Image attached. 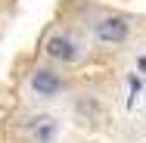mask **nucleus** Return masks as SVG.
I'll use <instances>...</instances> for the list:
<instances>
[{"instance_id": "f257e3e1", "label": "nucleus", "mask_w": 146, "mask_h": 143, "mask_svg": "<svg viewBox=\"0 0 146 143\" xmlns=\"http://www.w3.org/2000/svg\"><path fill=\"white\" fill-rule=\"evenodd\" d=\"M93 31H96V37H100L103 44H124L127 34H131V25H127L121 16H103Z\"/></svg>"}, {"instance_id": "f03ea898", "label": "nucleus", "mask_w": 146, "mask_h": 143, "mask_svg": "<svg viewBox=\"0 0 146 143\" xmlns=\"http://www.w3.org/2000/svg\"><path fill=\"white\" fill-rule=\"evenodd\" d=\"M44 50H47V56L59 59V62H75V59H78V44H75L68 34H50Z\"/></svg>"}, {"instance_id": "7ed1b4c3", "label": "nucleus", "mask_w": 146, "mask_h": 143, "mask_svg": "<svg viewBox=\"0 0 146 143\" xmlns=\"http://www.w3.org/2000/svg\"><path fill=\"white\" fill-rule=\"evenodd\" d=\"M31 90L37 96H56L62 90V78L56 72H50V69H34L31 72Z\"/></svg>"}, {"instance_id": "20e7f679", "label": "nucleus", "mask_w": 146, "mask_h": 143, "mask_svg": "<svg viewBox=\"0 0 146 143\" xmlns=\"http://www.w3.org/2000/svg\"><path fill=\"white\" fill-rule=\"evenodd\" d=\"M31 134L37 143H50L56 137V121L50 115H37V118H31Z\"/></svg>"}, {"instance_id": "39448f33", "label": "nucleus", "mask_w": 146, "mask_h": 143, "mask_svg": "<svg viewBox=\"0 0 146 143\" xmlns=\"http://www.w3.org/2000/svg\"><path fill=\"white\" fill-rule=\"evenodd\" d=\"M140 69H143V72H146V59H140Z\"/></svg>"}]
</instances>
